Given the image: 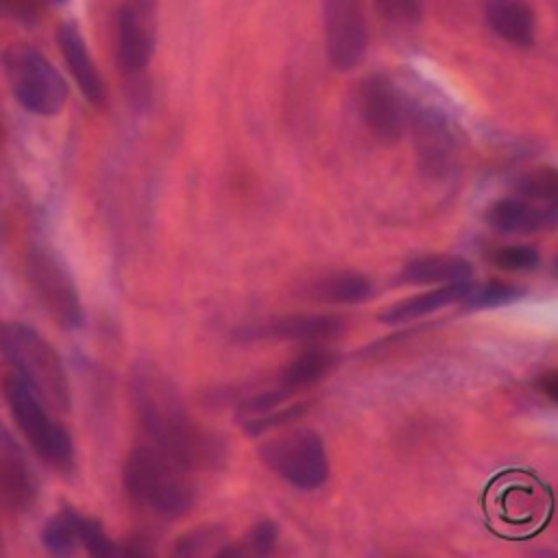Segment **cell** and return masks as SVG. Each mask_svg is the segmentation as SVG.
Masks as SVG:
<instances>
[{"label":"cell","instance_id":"1","mask_svg":"<svg viewBox=\"0 0 558 558\" xmlns=\"http://www.w3.org/2000/svg\"><path fill=\"white\" fill-rule=\"evenodd\" d=\"M131 399L148 442L185 464L190 471L220 469L227 445L187 408L177 384L150 360L131 368Z\"/></svg>","mask_w":558,"mask_h":558},{"label":"cell","instance_id":"2","mask_svg":"<svg viewBox=\"0 0 558 558\" xmlns=\"http://www.w3.org/2000/svg\"><path fill=\"white\" fill-rule=\"evenodd\" d=\"M185 464L155 447L135 445L122 464V484L126 495L153 514L177 519L192 510L196 484Z\"/></svg>","mask_w":558,"mask_h":558},{"label":"cell","instance_id":"3","mask_svg":"<svg viewBox=\"0 0 558 558\" xmlns=\"http://www.w3.org/2000/svg\"><path fill=\"white\" fill-rule=\"evenodd\" d=\"M0 355L13 366L52 412H70L72 390L65 364L57 349L31 325L20 320L0 323Z\"/></svg>","mask_w":558,"mask_h":558},{"label":"cell","instance_id":"4","mask_svg":"<svg viewBox=\"0 0 558 558\" xmlns=\"http://www.w3.org/2000/svg\"><path fill=\"white\" fill-rule=\"evenodd\" d=\"M4 401L31 449L54 471L72 473L76 451L70 432L50 414V405L15 373L4 377Z\"/></svg>","mask_w":558,"mask_h":558},{"label":"cell","instance_id":"5","mask_svg":"<svg viewBox=\"0 0 558 558\" xmlns=\"http://www.w3.org/2000/svg\"><path fill=\"white\" fill-rule=\"evenodd\" d=\"M2 70L15 100L35 116H57L68 100V83L33 44L15 41L2 52Z\"/></svg>","mask_w":558,"mask_h":558},{"label":"cell","instance_id":"6","mask_svg":"<svg viewBox=\"0 0 558 558\" xmlns=\"http://www.w3.org/2000/svg\"><path fill=\"white\" fill-rule=\"evenodd\" d=\"M26 281L39 305L57 325L70 331L85 325L81 292L57 251L46 244H31L26 251Z\"/></svg>","mask_w":558,"mask_h":558},{"label":"cell","instance_id":"7","mask_svg":"<svg viewBox=\"0 0 558 558\" xmlns=\"http://www.w3.org/2000/svg\"><path fill=\"white\" fill-rule=\"evenodd\" d=\"M257 456L268 471L301 490H316L329 477L325 440L310 427H296L264 440Z\"/></svg>","mask_w":558,"mask_h":558},{"label":"cell","instance_id":"8","mask_svg":"<svg viewBox=\"0 0 558 558\" xmlns=\"http://www.w3.org/2000/svg\"><path fill=\"white\" fill-rule=\"evenodd\" d=\"M323 31L327 59L338 72L364 59L368 33L360 0H323Z\"/></svg>","mask_w":558,"mask_h":558},{"label":"cell","instance_id":"9","mask_svg":"<svg viewBox=\"0 0 558 558\" xmlns=\"http://www.w3.org/2000/svg\"><path fill=\"white\" fill-rule=\"evenodd\" d=\"M39 497V480L11 432L0 421V510L26 512Z\"/></svg>","mask_w":558,"mask_h":558},{"label":"cell","instance_id":"10","mask_svg":"<svg viewBox=\"0 0 558 558\" xmlns=\"http://www.w3.org/2000/svg\"><path fill=\"white\" fill-rule=\"evenodd\" d=\"M486 222L497 233L530 235L558 227V198L504 196L486 211Z\"/></svg>","mask_w":558,"mask_h":558},{"label":"cell","instance_id":"11","mask_svg":"<svg viewBox=\"0 0 558 558\" xmlns=\"http://www.w3.org/2000/svg\"><path fill=\"white\" fill-rule=\"evenodd\" d=\"M360 109L368 129L381 140H397L408 122V109L397 85L384 74H371L360 85Z\"/></svg>","mask_w":558,"mask_h":558},{"label":"cell","instance_id":"12","mask_svg":"<svg viewBox=\"0 0 558 558\" xmlns=\"http://www.w3.org/2000/svg\"><path fill=\"white\" fill-rule=\"evenodd\" d=\"M344 323L331 314H283L270 320L240 327L235 336L240 340H292L318 344L336 338Z\"/></svg>","mask_w":558,"mask_h":558},{"label":"cell","instance_id":"13","mask_svg":"<svg viewBox=\"0 0 558 558\" xmlns=\"http://www.w3.org/2000/svg\"><path fill=\"white\" fill-rule=\"evenodd\" d=\"M54 37H57V46L65 59V65H68L74 83L78 85L81 94L85 96V100L89 105L100 107L107 98L105 81L98 72V65L92 59V52L87 48V41L81 33L78 24L74 20L59 22Z\"/></svg>","mask_w":558,"mask_h":558},{"label":"cell","instance_id":"14","mask_svg":"<svg viewBox=\"0 0 558 558\" xmlns=\"http://www.w3.org/2000/svg\"><path fill=\"white\" fill-rule=\"evenodd\" d=\"M157 22L131 11L126 4L118 9V61L126 72L144 70L155 52Z\"/></svg>","mask_w":558,"mask_h":558},{"label":"cell","instance_id":"15","mask_svg":"<svg viewBox=\"0 0 558 558\" xmlns=\"http://www.w3.org/2000/svg\"><path fill=\"white\" fill-rule=\"evenodd\" d=\"M471 281H458V283H445L438 286L434 290H427L423 294H414L405 301H399L395 305H390L388 310H384L379 314V320L386 325H401V323H410L414 318L427 316L436 310H442L451 303L464 301V296L471 292Z\"/></svg>","mask_w":558,"mask_h":558},{"label":"cell","instance_id":"16","mask_svg":"<svg viewBox=\"0 0 558 558\" xmlns=\"http://www.w3.org/2000/svg\"><path fill=\"white\" fill-rule=\"evenodd\" d=\"M484 17L510 44L530 46L534 39V13L523 0H486Z\"/></svg>","mask_w":558,"mask_h":558},{"label":"cell","instance_id":"17","mask_svg":"<svg viewBox=\"0 0 558 558\" xmlns=\"http://www.w3.org/2000/svg\"><path fill=\"white\" fill-rule=\"evenodd\" d=\"M473 268L458 255H425L412 259L399 275L401 283H458L471 281Z\"/></svg>","mask_w":558,"mask_h":558},{"label":"cell","instance_id":"18","mask_svg":"<svg viewBox=\"0 0 558 558\" xmlns=\"http://www.w3.org/2000/svg\"><path fill=\"white\" fill-rule=\"evenodd\" d=\"M336 366V355L323 347L312 344L310 349H303L296 357H292L279 373L277 384L296 395L299 390H305L327 377Z\"/></svg>","mask_w":558,"mask_h":558},{"label":"cell","instance_id":"19","mask_svg":"<svg viewBox=\"0 0 558 558\" xmlns=\"http://www.w3.org/2000/svg\"><path fill=\"white\" fill-rule=\"evenodd\" d=\"M312 294L327 303H342V305L362 303V301L371 299L373 283L362 272L342 270V272H333V275L318 279L312 288Z\"/></svg>","mask_w":558,"mask_h":558},{"label":"cell","instance_id":"20","mask_svg":"<svg viewBox=\"0 0 558 558\" xmlns=\"http://www.w3.org/2000/svg\"><path fill=\"white\" fill-rule=\"evenodd\" d=\"M78 512L72 506H61L54 514H50L39 532L41 545L52 556H72L81 549L78 538Z\"/></svg>","mask_w":558,"mask_h":558},{"label":"cell","instance_id":"21","mask_svg":"<svg viewBox=\"0 0 558 558\" xmlns=\"http://www.w3.org/2000/svg\"><path fill=\"white\" fill-rule=\"evenodd\" d=\"M229 532L225 525L220 523H205L198 527H192L187 532H183L181 536H177L174 545H172V556H181V558H192V556H205V554H214L218 556V551L229 543Z\"/></svg>","mask_w":558,"mask_h":558},{"label":"cell","instance_id":"22","mask_svg":"<svg viewBox=\"0 0 558 558\" xmlns=\"http://www.w3.org/2000/svg\"><path fill=\"white\" fill-rule=\"evenodd\" d=\"M279 541V525L272 519L255 521L242 538L229 541L218 556H268Z\"/></svg>","mask_w":558,"mask_h":558},{"label":"cell","instance_id":"23","mask_svg":"<svg viewBox=\"0 0 558 558\" xmlns=\"http://www.w3.org/2000/svg\"><path fill=\"white\" fill-rule=\"evenodd\" d=\"M78 538L81 549L94 558H109L122 554V547L107 534L105 525L85 512H78Z\"/></svg>","mask_w":558,"mask_h":558},{"label":"cell","instance_id":"24","mask_svg":"<svg viewBox=\"0 0 558 558\" xmlns=\"http://www.w3.org/2000/svg\"><path fill=\"white\" fill-rule=\"evenodd\" d=\"M523 296V290L512 286V283H501V281H493L486 283L477 290L471 288V292L464 296V305L471 310H486V307H501V305H510L514 301H519Z\"/></svg>","mask_w":558,"mask_h":558},{"label":"cell","instance_id":"25","mask_svg":"<svg viewBox=\"0 0 558 558\" xmlns=\"http://www.w3.org/2000/svg\"><path fill=\"white\" fill-rule=\"evenodd\" d=\"M290 397H292V392L277 384V388L259 390V392H255V395L242 399V401L235 405V416H238L240 423L251 421V418H257V416H262V414H266V412H272V410L281 408Z\"/></svg>","mask_w":558,"mask_h":558},{"label":"cell","instance_id":"26","mask_svg":"<svg viewBox=\"0 0 558 558\" xmlns=\"http://www.w3.org/2000/svg\"><path fill=\"white\" fill-rule=\"evenodd\" d=\"M307 405L305 403H288V405H281L272 412H266L257 418H251V421H244L240 423L242 429L248 434V436H262L266 432H272V429H279L281 425H288L290 421L299 418L301 414H305Z\"/></svg>","mask_w":558,"mask_h":558},{"label":"cell","instance_id":"27","mask_svg":"<svg viewBox=\"0 0 558 558\" xmlns=\"http://www.w3.org/2000/svg\"><path fill=\"white\" fill-rule=\"evenodd\" d=\"M538 251L527 244L501 246L493 255V264L501 270H532L538 266Z\"/></svg>","mask_w":558,"mask_h":558},{"label":"cell","instance_id":"28","mask_svg":"<svg viewBox=\"0 0 558 558\" xmlns=\"http://www.w3.org/2000/svg\"><path fill=\"white\" fill-rule=\"evenodd\" d=\"M381 11L399 20H416L421 15L418 0H375Z\"/></svg>","mask_w":558,"mask_h":558},{"label":"cell","instance_id":"29","mask_svg":"<svg viewBox=\"0 0 558 558\" xmlns=\"http://www.w3.org/2000/svg\"><path fill=\"white\" fill-rule=\"evenodd\" d=\"M536 388L541 395H545L549 401L558 403V371H547L536 377Z\"/></svg>","mask_w":558,"mask_h":558},{"label":"cell","instance_id":"30","mask_svg":"<svg viewBox=\"0 0 558 558\" xmlns=\"http://www.w3.org/2000/svg\"><path fill=\"white\" fill-rule=\"evenodd\" d=\"M124 4L144 17H155L157 13V0H124Z\"/></svg>","mask_w":558,"mask_h":558},{"label":"cell","instance_id":"31","mask_svg":"<svg viewBox=\"0 0 558 558\" xmlns=\"http://www.w3.org/2000/svg\"><path fill=\"white\" fill-rule=\"evenodd\" d=\"M50 2H54V4H61V2H65V0H50Z\"/></svg>","mask_w":558,"mask_h":558},{"label":"cell","instance_id":"32","mask_svg":"<svg viewBox=\"0 0 558 558\" xmlns=\"http://www.w3.org/2000/svg\"><path fill=\"white\" fill-rule=\"evenodd\" d=\"M0 140H2V124H0Z\"/></svg>","mask_w":558,"mask_h":558},{"label":"cell","instance_id":"33","mask_svg":"<svg viewBox=\"0 0 558 558\" xmlns=\"http://www.w3.org/2000/svg\"><path fill=\"white\" fill-rule=\"evenodd\" d=\"M556 268H558V262H556Z\"/></svg>","mask_w":558,"mask_h":558}]
</instances>
